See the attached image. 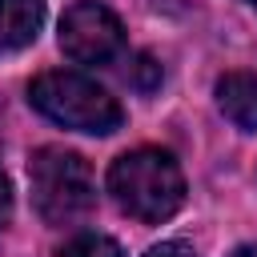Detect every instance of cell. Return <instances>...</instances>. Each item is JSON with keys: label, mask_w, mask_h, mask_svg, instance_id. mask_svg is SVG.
Here are the masks:
<instances>
[{"label": "cell", "mask_w": 257, "mask_h": 257, "mask_svg": "<svg viewBox=\"0 0 257 257\" xmlns=\"http://www.w3.org/2000/svg\"><path fill=\"white\" fill-rule=\"evenodd\" d=\"M108 193L120 213L157 225L169 221L185 201V177L181 165L165 149H133L112 161L108 169Z\"/></svg>", "instance_id": "1"}, {"label": "cell", "mask_w": 257, "mask_h": 257, "mask_svg": "<svg viewBox=\"0 0 257 257\" xmlns=\"http://www.w3.org/2000/svg\"><path fill=\"white\" fill-rule=\"evenodd\" d=\"M28 100L48 120H56L64 128H76V133H92V137L116 133L120 120H124L116 96H108L96 80H88L80 72H68V68L40 72L28 84Z\"/></svg>", "instance_id": "2"}, {"label": "cell", "mask_w": 257, "mask_h": 257, "mask_svg": "<svg viewBox=\"0 0 257 257\" xmlns=\"http://www.w3.org/2000/svg\"><path fill=\"white\" fill-rule=\"evenodd\" d=\"M28 181H32V205L48 225H72L96 205V185L92 169L80 153L44 145L28 161Z\"/></svg>", "instance_id": "3"}, {"label": "cell", "mask_w": 257, "mask_h": 257, "mask_svg": "<svg viewBox=\"0 0 257 257\" xmlns=\"http://www.w3.org/2000/svg\"><path fill=\"white\" fill-rule=\"evenodd\" d=\"M60 48L76 64H108L124 48V28L104 4L80 0L60 20Z\"/></svg>", "instance_id": "4"}, {"label": "cell", "mask_w": 257, "mask_h": 257, "mask_svg": "<svg viewBox=\"0 0 257 257\" xmlns=\"http://www.w3.org/2000/svg\"><path fill=\"white\" fill-rule=\"evenodd\" d=\"M217 104L237 128L253 133L257 128V72H225L217 80Z\"/></svg>", "instance_id": "5"}, {"label": "cell", "mask_w": 257, "mask_h": 257, "mask_svg": "<svg viewBox=\"0 0 257 257\" xmlns=\"http://www.w3.org/2000/svg\"><path fill=\"white\" fill-rule=\"evenodd\" d=\"M40 24H44V0H0V52L32 44Z\"/></svg>", "instance_id": "6"}, {"label": "cell", "mask_w": 257, "mask_h": 257, "mask_svg": "<svg viewBox=\"0 0 257 257\" xmlns=\"http://www.w3.org/2000/svg\"><path fill=\"white\" fill-rule=\"evenodd\" d=\"M56 257H120V245L104 233H76L72 241L60 245Z\"/></svg>", "instance_id": "7"}, {"label": "cell", "mask_w": 257, "mask_h": 257, "mask_svg": "<svg viewBox=\"0 0 257 257\" xmlns=\"http://www.w3.org/2000/svg\"><path fill=\"white\" fill-rule=\"evenodd\" d=\"M128 80H133L137 88H145V92H149V88H157V80H161V64H157L153 56H145V52H141V56L133 60V68H128Z\"/></svg>", "instance_id": "8"}, {"label": "cell", "mask_w": 257, "mask_h": 257, "mask_svg": "<svg viewBox=\"0 0 257 257\" xmlns=\"http://www.w3.org/2000/svg\"><path fill=\"white\" fill-rule=\"evenodd\" d=\"M145 257H197L189 245H181V241H165V245H153Z\"/></svg>", "instance_id": "9"}, {"label": "cell", "mask_w": 257, "mask_h": 257, "mask_svg": "<svg viewBox=\"0 0 257 257\" xmlns=\"http://www.w3.org/2000/svg\"><path fill=\"white\" fill-rule=\"evenodd\" d=\"M8 217H12V185H8V173L0 169V229L8 225Z\"/></svg>", "instance_id": "10"}, {"label": "cell", "mask_w": 257, "mask_h": 257, "mask_svg": "<svg viewBox=\"0 0 257 257\" xmlns=\"http://www.w3.org/2000/svg\"><path fill=\"white\" fill-rule=\"evenodd\" d=\"M233 257H257V245H241V249H237Z\"/></svg>", "instance_id": "11"}, {"label": "cell", "mask_w": 257, "mask_h": 257, "mask_svg": "<svg viewBox=\"0 0 257 257\" xmlns=\"http://www.w3.org/2000/svg\"><path fill=\"white\" fill-rule=\"evenodd\" d=\"M245 4H253V8H257V0H245Z\"/></svg>", "instance_id": "12"}]
</instances>
